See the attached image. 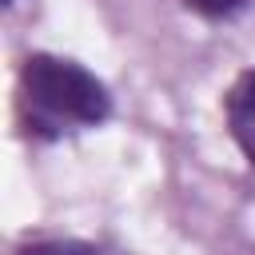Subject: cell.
<instances>
[{
	"mask_svg": "<svg viewBox=\"0 0 255 255\" xmlns=\"http://www.w3.org/2000/svg\"><path fill=\"white\" fill-rule=\"evenodd\" d=\"M116 112L112 88L72 56L28 52L16 68V124L36 143H56L80 128H104Z\"/></svg>",
	"mask_w": 255,
	"mask_h": 255,
	"instance_id": "6da1fadb",
	"label": "cell"
},
{
	"mask_svg": "<svg viewBox=\"0 0 255 255\" xmlns=\"http://www.w3.org/2000/svg\"><path fill=\"white\" fill-rule=\"evenodd\" d=\"M223 124L231 143L239 147L243 163L255 171V64L239 68L223 92Z\"/></svg>",
	"mask_w": 255,
	"mask_h": 255,
	"instance_id": "7a4b0ae2",
	"label": "cell"
},
{
	"mask_svg": "<svg viewBox=\"0 0 255 255\" xmlns=\"http://www.w3.org/2000/svg\"><path fill=\"white\" fill-rule=\"evenodd\" d=\"M12 255H100V247L88 239H24Z\"/></svg>",
	"mask_w": 255,
	"mask_h": 255,
	"instance_id": "3957f363",
	"label": "cell"
},
{
	"mask_svg": "<svg viewBox=\"0 0 255 255\" xmlns=\"http://www.w3.org/2000/svg\"><path fill=\"white\" fill-rule=\"evenodd\" d=\"M187 12H195L199 20H207V24H223V20H235V16H243L255 0H179Z\"/></svg>",
	"mask_w": 255,
	"mask_h": 255,
	"instance_id": "277c9868",
	"label": "cell"
},
{
	"mask_svg": "<svg viewBox=\"0 0 255 255\" xmlns=\"http://www.w3.org/2000/svg\"><path fill=\"white\" fill-rule=\"evenodd\" d=\"M0 4H4V12H8V8H16V0H0Z\"/></svg>",
	"mask_w": 255,
	"mask_h": 255,
	"instance_id": "5b68a950",
	"label": "cell"
}]
</instances>
